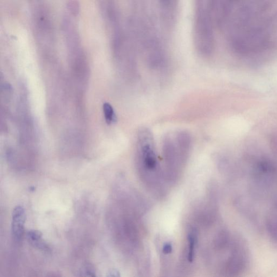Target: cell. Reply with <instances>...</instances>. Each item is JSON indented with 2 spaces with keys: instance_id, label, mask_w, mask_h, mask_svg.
I'll list each match as a JSON object with an SVG mask.
<instances>
[{
  "instance_id": "obj_5",
  "label": "cell",
  "mask_w": 277,
  "mask_h": 277,
  "mask_svg": "<svg viewBox=\"0 0 277 277\" xmlns=\"http://www.w3.org/2000/svg\"><path fill=\"white\" fill-rule=\"evenodd\" d=\"M103 111L105 120H106L108 125H111V124L116 122L117 120L116 114L110 103L105 102L103 104Z\"/></svg>"
},
{
  "instance_id": "obj_7",
  "label": "cell",
  "mask_w": 277,
  "mask_h": 277,
  "mask_svg": "<svg viewBox=\"0 0 277 277\" xmlns=\"http://www.w3.org/2000/svg\"><path fill=\"white\" fill-rule=\"evenodd\" d=\"M189 250L188 253V260L192 262L194 259L196 245V238L194 235L189 234L188 236Z\"/></svg>"
},
{
  "instance_id": "obj_8",
  "label": "cell",
  "mask_w": 277,
  "mask_h": 277,
  "mask_svg": "<svg viewBox=\"0 0 277 277\" xmlns=\"http://www.w3.org/2000/svg\"><path fill=\"white\" fill-rule=\"evenodd\" d=\"M81 273L82 275L83 276H96V273H95V270L94 267L91 265L86 266L84 267V269H82Z\"/></svg>"
},
{
  "instance_id": "obj_10",
  "label": "cell",
  "mask_w": 277,
  "mask_h": 277,
  "mask_svg": "<svg viewBox=\"0 0 277 277\" xmlns=\"http://www.w3.org/2000/svg\"><path fill=\"white\" fill-rule=\"evenodd\" d=\"M119 275V273L116 270H112L108 273L109 276H118Z\"/></svg>"
},
{
  "instance_id": "obj_2",
  "label": "cell",
  "mask_w": 277,
  "mask_h": 277,
  "mask_svg": "<svg viewBox=\"0 0 277 277\" xmlns=\"http://www.w3.org/2000/svg\"><path fill=\"white\" fill-rule=\"evenodd\" d=\"M26 219L24 207L20 205L16 206L12 214V233L16 242L21 241L24 237Z\"/></svg>"
},
{
  "instance_id": "obj_6",
  "label": "cell",
  "mask_w": 277,
  "mask_h": 277,
  "mask_svg": "<svg viewBox=\"0 0 277 277\" xmlns=\"http://www.w3.org/2000/svg\"><path fill=\"white\" fill-rule=\"evenodd\" d=\"M67 7L69 13L73 16H77L80 11V6L78 0H69Z\"/></svg>"
},
{
  "instance_id": "obj_9",
  "label": "cell",
  "mask_w": 277,
  "mask_h": 277,
  "mask_svg": "<svg viewBox=\"0 0 277 277\" xmlns=\"http://www.w3.org/2000/svg\"><path fill=\"white\" fill-rule=\"evenodd\" d=\"M173 251V246L169 243L166 244L163 247V252L166 254L171 253Z\"/></svg>"
},
{
  "instance_id": "obj_1",
  "label": "cell",
  "mask_w": 277,
  "mask_h": 277,
  "mask_svg": "<svg viewBox=\"0 0 277 277\" xmlns=\"http://www.w3.org/2000/svg\"><path fill=\"white\" fill-rule=\"evenodd\" d=\"M195 41L197 50L204 57L211 55L214 50V23L206 0H196Z\"/></svg>"
},
{
  "instance_id": "obj_4",
  "label": "cell",
  "mask_w": 277,
  "mask_h": 277,
  "mask_svg": "<svg viewBox=\"0 0 277 277\" xmlns=\"http://www.w3.org/2000/svg\"><path fill=\"white\" fill-rule=\"evenodd\" d=\"M28 242L34 247L44 251H49L50 248L44 241L42 233L39 231L31 230L27 233Z\"/></svg>"
},
{
  "instance_id": "obj_3",
  "label": "cell",
  "mask_w": 277,
  "mask_h": 277,
  "mask_svg": "<svg viewBox=\"0 0 277 277\" xmlns=\"http://www.w3.org/2000/svg\"><path fill=\"white\" fill-rule=\"evenodd\" d=\"M263 225L271 240L277 244V196L267 210Z\"/></svg>"
}]
</instances>
